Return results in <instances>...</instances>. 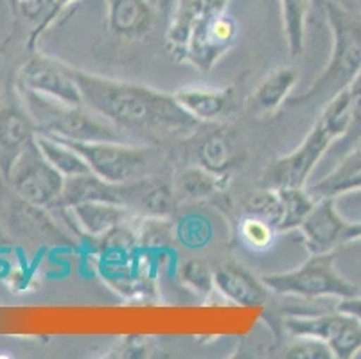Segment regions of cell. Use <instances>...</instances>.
I'll return each instance as SVG.
<instances>
[{"label": "cell", "mask_w": 361, "mask_h": 359, "mask_svg": "<svg viewBox=\"0 0 361 359\" xmlns=\"http://www.w3.org/2000/svg\"><path fill=\"white\" fill-rule=\"evenodd\" d=\"M85 107L103 117L121 133L167 135L191 133L198 121L187 114L173 94L144 85L103 78L72 67Z\"/></svg>", "instance_id": "obj_1"}, {"label": "cell", "mask_w": 361, "mask_h": 359, "mask_svg": "<svg viewBox=\"0 0 361 359\" xmlns=\"http://www.w3.org/2000/svg\"><path fill=\"white\" fill-rule=\"evenodd\" d=\"M324 13L333 35L331 58L304 94L288 99V107L324 108L361 74V22L357 15L333 0H326Z\"/></svg>", "instance_id": "obj_2"}, {"label": "cell", "mask_w": 361, "mask_h": 359, "mask_svg": "<svg viewBox=\"0 0 361 359\" xmlns=\"http://www.w3.org/2000/svg\"><path fill=\"white\" fill-rule=\"evenodd\" d=\"M349 124V99L347 90L341 92L331 103L322 108L320 117L290 154L277 158L261 176V187L284 189V187H306L324 154L343 137Z\"/></svg>", "instance_id": "obj_3"}, {"label": "cell", "mask_w": 361, "mask_h": 359, "mask_svg": "<svg viewBox=\"0 0 361 359\" xmlns=\"http://www.w3.org/2000/svg\"><path fill=\"white\" fill-rule=\"evenodd\" d=\"M336 252L311 253L304 264L297 269L262 275L261 281L271 293L298 298H349L360 293L357 286L347 281L334 266Z\"/></svg>", "instance_id": "obj_4"}, {"label": "cell", "mask_w": 361, "mask_h": 359, "mask_svg": "<svg viewBox=\"0 0 361 359\" xmlns=\"http://www.w3.org/2000/svg\"><path fill=\"white\" fill-rule=\"evenodd\" d=\"M31 94V110L38 124L44 126V133L54 135L65 140L90 142V140H123V133L106 123L103 117L85 104H67Z\"/></svg>", "instance_id": "obj_5"}, {"label": "cell", "mask_w": 361, "mask_h": 359, "mask_svg": "<svg viewBox=\"0 0 361 359\" xmlns=\"http://www.w3.org/2000/svg\"><path fill=\"white\" fill-rule=\"evenodd\" d=\"M67 142L85 158L92 174H96L106 183L121 185L151 174L153 150L149 147L130 146L123 140H90V142L67 140Z\"/></svg>", "instance_id": "obj_6"}, {"label": "cell", "mask_w": 361, "mask_h": 359, "mask_svg": "<svg viewBox=\"0 0 361 359\" xmlns=\"http://www.w3.org/2000/svg\"><path fill=\"white\" fill-rule=\"evenodd\" d=\"M284 327L293 338L310 336L324 341L338 359H353L361 352V322L338 309L318 315L288 316Z\"/></svg>", "instance_id": "obj_7"}, {"label": "cell", "mask_w": 361, "mask_h": 359, "mask_svg": "<svg viewBox=\"0 0 361 359\" xmlns=\"http://www.w3.org/2000/svg\"><path fill=\"white\" fill-rule=\"evenodd\" d=\"M238 35V20L226 11L216 13L196 22L178 52L200 71H211L216 61L235 44Z\"/></svg>", "instance_id": "obj_8"}, {"label": "cell", "mask_w": 361, "mask_h": 359, "mask_svg": "<svg viewBox=\"0 0 361 359\" xmlns=\"http://www.w3.org/2000/svg\"><path fill=\"white\" fill-rule=\"evenodd\" d=\"M27 92L54 99L67 104H85L80 87L75 83L72 67L58 59L36 56L24 65L20 74Z\"/></svg>", "instance_id": "obj_9"}, {"label": "cell", "mask_w": 361, "mask_h": 359, "mask_svg": "<svg viewBox=\"0 0 361 359\" xmlns=\"http://www.w3.org/2000/svg\"><path fill=\"white\" fill-rule=\"evenodd\" d=\"M349 223L338 212L336 197H320L298 230L307 252L327 253L347 245Z\"/></svg>", "instance_id": "obj_10"}, {"label": "cell", "mask_w": 361, "mask_h": 359, "mask_svg": "<svg viewBox=\"0 0 361 359\" xmlns=\"http://www.w3.org/2000/svg\"><path fill=\"white\" fill-rule=\"evenodd\" d=\"M121 205L147 217H167L175 212L176 194L169 183L147 176L119 185Z\"/></svg>", "instance_id": "obj_11"}, {"label": "cell", "mask_w": 361, "mask_h": 359, "mask_svg": "<svg viewBox=\"0 0 361 359\" xmlns=\"http://www.w3.org/2000/svg\"><path fill=\"white\" fill-rule=\"evenodd\" d=\"M214 268V288L223 298L241 308H259L270 298V289L266 288L261 276H255L241 264L232 261L219 262Z\"/></svg>", "instance_id": "obj_12"}, {"label": "cell", "mask_w": 361, "mask_h": 359, "mask_svg": "<svg viewBox=\"0 0 361 359\" xmlns=\"http://www.w3.org/2000/svg\"><path fill=\"white\" fill-rule=\"evenodd\" d=\"M16 187L22 196L35 205H56L63 193L65 176L58 173L38 150L35 160L25 164L16 178Z\"/></svg>", "instance_id": "obj_13"}, {"label": "cell", "mask_w": 361, "mask_h": 359, "mask_svg": "<svg viewBox=\"0 0 361 359\" xmlns=\"http://www.w3.org/2000/svg\"><path fill=\"white\" fill-rule=\"evenodd\" d=\"M180 107L202 123H218L231 110L232 88L212 87H182L175 92Z\"/></svg>", "instance_id": "obj_14"}, {"label": "cell", "mask_w": 361, "mask_h": 359, "mask_svg": "<svg viewBox=\"0 0 361 359\" xmlns=\"http://www.w3.org/2000/svg\"><path fill=\"white\" fill-rule=\"evenodd\" d=\"M155 24L149 0H108V28L123 38H140Z\"/></svg>", "instance_id": "obj_15"}, {"label": "cell", "mask_w": 361, "mask_h": 359, "mask_svg": "<svg viewBox=\"0 0 361 359\" xmlns=\"http://www.w3.org/2000/svg\"><path fill=\"white\" fill-rule=\"evenodd\" d=\"M226 6L228 0H176L167 29V39L173 49L178 52L185 45L196 22L216 13L226 11Z\"/></svg>", "instance_id": "obj_16"}, {"label": "cell", "mask_w": 361, "mask_h": 359, "mask_svg": "<svg viewBox=\"0 0 361 359\" xmlns=\"http://www.w3.org/2000/svg\"><path fill=\"white\" fill-rule=\"evenodd\" d=\"M311 196L320 197H340L341 194H349L361 190V147H353L341 158V162L331 171L327 176L318 180L307 187Z\"/></svg>", "instance_id": "obj_17"}, {"label": "cell", "mask_w": 361, "mask_h": 359, "mask_svg": "<svg viewBox=\"0 0 361 359\" xmlns=\"http://www.w3.org/2000/svg\"><path fill=\"white\" fill-rule=\"evenodd\" d=\"M298 81V74L290 67L274 71L262 79V83L252 92L248 107L255 115H271L284 103H288L291 92Z\"/></svg>", "instance_id": "obj_18"}, {"label": "cell", "mask_w": 361, "mask_h": 359, "mask_svg": "<svg viewBox=\"0 0 361 359\" xmlns=\"http://www.w3.org/2000/svg\"><path fill=\"white\" fill-rule=\"evenodd\" d=\"M78 225L92 237H103L119 229L130 210L110 202H83L68 207Z\"/></svg>", "instance_id": "obj_19"}, {"label": "cell", "mask_w": 361, "mask_h": 359, "mask_svg": "<svg viewBox=\"0 0 361 359\" xmlns=\"http://www.w3.org/2000/svg\"><path fill=\"white\" fill-rule=\"evenodd\" d=\"M235 142L231 133L216 130L207 133L195 147V164L218 176H228L235 164Z\"/></svg>", "instance_id": "obj_20"}, {"label": "cell", "mask_w": 361, "mask_h": 359, "mask_svg": "<svg viewBox=\"0 0 361 359\" xmlns=\"http://www.w3.org/2000/svg\"><path fill=\"white\" fill-rule=\"evenodd\" d=\"M36 147L40 150L44 158L54 167L58 173L63 174L65 178L81 176V174L92 173L85 158L81 157L67 140L58 138L54 135L42 133L35 138Z\"/></svg>", "instance_id": "obj_21"}, {"label": "cell", "mask_w": 361, "mask_h": 359, "mask_svg": "<svg viewBox=\"0 0 361 359\" xmlns=\"http://www.w3.org/2000/svg\"><path fill=\"white\" fill-rule=\"evenodd\" d=\"M226 180H228V176H218V174L192 164L178 174L173 189H175L176 197L202 200V197L212 196V194H218L219 190L225 189Z\"/></svg>", "instance_id": "obj_22"}, {"label": "cell", "mask_w": 361, "mask_h": 359, "mask_svg": "<svg viewBox=\"0 0 361 359\" xmlns=\"http://www.w3.org/2000/svg\"><path fill=\"white\" fill-rule=\"evenodd\" d=\"M282 28L286 35L288 49L293 58L302 54L306 45V22L313 2L311 0H281Z\"/></svg>", "instance_id": "obj_23"}, {"label": "cell", "mask_w": 361, "mask_h": 359, "mask_svg": "<svg viewBox=\"0 0 361 359\" xmlns=\"http://www.w3.org/2000/svg\"><path fill=\"white\" fill-rule=\"evenodd\" d=\"M275 190L281 196L282 203V221L279 225V232L300 229L307 214L313 210L317 197L311 196L306 187H284Z\"/></svg>", "instance_id": "obj_24"}, {"label": "cell", "mask_w": 361, "mask_h": 359, "mask_svg": "<svg viewBox=\"0 0 361 359\" xmlns=\"http://www.w3.org/2000/svg\"><path fill=\"white\" fill-rule=\"evenodd\" d=\"M277 229L262 217L246 214L238 223L239 241L252 252H266L275 243Z\"/></svg>", "instance_id": "obj_25"}, {"label": "cell", "mask_w": 361, "mask_h": 359, "mask_svg": "<svg viewBox=\"0 0 361 359\" xmlns=\"http://www.w3.org/2000/svg\"><path fill=\"white\" fill-rule=\"evenodd\" d=\"M347 99H349V124L343 137L333 146L340 147L343 154L356 147L361 140V74L347 88Z\"/></svg>", "instance_id": "obj_26"}, {"label": "cell", "mask_w": 361, "mask_h": 359, "mask_svg": "<svg viewBox=\"0 0 361 359\" xmlns=\"http://www.w3.org/2000/svg\"><path fill=\"white\" fill-rule=\"evenodd\" d=\"M178 279L187 289L198 296L211 295L214 288V268L202 259H191L180 266Z\"/></svg>", "instance_id": "obj_27"}, {"label": "cell", "mask_w": 361, "mask_h": 359, "mask_svg": "<svg viewBox=\"0 0 361 359\" xmlns=\"http://www.w3.org/2000/svg\"><path fill=\"white\" fill-rule=\"evenodd\" d=\"M246 214H254V216L262 217L266 221L277 229L282 221V203L281 196L275 189H266L262 187L259 193L252 194L250 200L246 202Z\"/></svg>", "instance_id": "obj_28"}, {"label": "cell", "mask_w": 361, "mask_h": 359, "mask_svg": "<svg viewBox=\"0 0 361 359\" xmlns=\"http://www.w3.org/2000/svg\"><path fill=\"white\" fill-rule=\"evenodd\" d=\"M286 358H297V359H331L334 358L333 351L329 345L324 341L317 340V338H310V336H298L295 338L293 343L286 348Z\"/></svg>", "instance_id": "obj_29"}, {"label": "cell", "mask_w": 361, "mask_h": 359, "mask_svg": "<svg viewBox=\"0 0 361 359\" xmlns=\"http://www.w3.org/2000/svg\"><path fill=\"white\" fill-rule=\"evenodd\" d=\"M336 309L341 312H345V315L354 316L356 320L361 322V293L349 296V298H341V300H338Z\"/></svg>", "instance_id": "obj_30"}, {"label": "cell", "mask_w": 361, "mask_h": 359, "mask_svg": "<svg viewBox=\"0 0 361 359\" xmlns=\"http://www.w3.org/2000/svg\"><path fill=\"white\" fill-rule=\"evenodd\" d=\"M361 241V221H350L347 229V245Z\"/></svg>", "instance_id": "obj_31"}, {"label": "cell", "mask_w": 361, "mask_h": 359, "mask_svg": "<svg viewBox=\"0 0 361 359\" xmlns=\"http://www.w3.org/2000/svg\"><path fill=\"white\" fill-rule=\"evenodd\" d=\"M333 2L340 4L341 8L349 9V11L356 13V15H360L361 13V0H333Z\"/></svg>", "instance_id": "obj_32"}, {"label": "cell", "mask_w": 361, "mask_h": 359, "mask_svg": "<svg viewBox=\"0 0 361 359\" xmlns=\"http://www.w3.org/2000/svg\"><path fill=\"white\" fill-rule=\"evenodd\" d=\"M313 2V8H320L324 11V4H326V0H311Z\"/></svg>", "instance_id": "obj_33"}, {"label": "cell", "mask_w": 361, "mask_h": 359, "mask_svg": "<svg viewBox=\"0 0 361 359\" xmlns=\"http://www.w3.org/2000/svg\"><path fill=\"white\" fill-rule=\"evenodd\" d=\"M18 2H22V4H29V2H35V0H18Z\"/></svg>", "instance_id": "obj_34"}, {"label": "cell", "mask_w": 361, "mask_h": 359, "mask_svg": "<svg viewBox=\"0 0 361 359\" xmlns=\"http://www.w3.org/2000/svg\"><path fill=\"white\" fill-rule=\"evenodd\" d=\"M149 2H151V4H153V6H157V2H159V0H149Z\"/></svg>", "instance_id": "obj_35"}]
</instances>
